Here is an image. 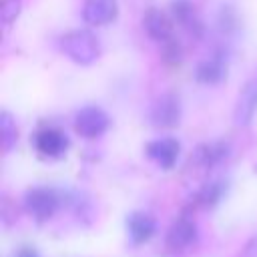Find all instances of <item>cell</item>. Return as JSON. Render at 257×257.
Masks as SVG:
<instances>
[{"label":"cell","instance_id":"cell-1","mask_svg":"<svg viewBox=\"0 0 257 257\" xmlns=\"http://www.w3.org/2000/svg\"><path fill=\"white\" fill-rule=\"evenodd\" d=\"M62 52L76 64H92L100 56L98 38L90 30H70L60 38Z\"/></svg>","mask_w":257,"mask_h":257},{"label":"cell","instance_id":"cell-2","mask_svg":"<svg viewBox=\"0 0 257 257\" xmlns=\"http://www.w3.org/2000/svg\"><path fill=\"white\" fill-rule=\"evenodd\" d=\"M62 195L50 187H32L24 193V209L36 221H48L60 207Z\"/></svg>","mask_w":257,"mask_h":257},{"label":"cell","instance_id":"cell-3","mask_svg":"<svg viewBox=\"0 0 257 257\" xmlns=\"http://www.w3.org/2000/svg\"><path fill=\"white\" fill-rule=\"evenodd\" d=\"M197 237H199V229L195 219H191V215H181L171 223L165 243L171 253H183L197 243Z\"/></svg>","mask_w":257,"mask_h":257},{"label":"cell","instance_id":"cell-4","mask_svg":"<svg viewBox=\"0 0 257 257\" xmlns=\"http://www.w3.org/2000/svg\"><path fill=\"white\" fill-rule=\"evenodd\" d=\"M255 112H257V70L243 84V88H241V92L235 100L233 120H235L237 126H249Z\"/></svg>","mask_w":257,"mask_h":257},{"label":"cell","instance_id":"cell-5","mask_svg":"<svg viewBox=\"0 0 257 257\" xmlns=\"http://www.w3.org/2000/svg\"><path fill=\"white\" fill-rule=\"evenodd\" d=\"M108 128V114L98 106H84L74 114V131L84 139H96Z\"/></svg>","mask_w":257,"mask_h":257},{"label":"cell","instance_id":"cell-6","mask_svg":"<svg viewBox=\"0 0 257 257\" xmlns=\"http://www.w3.org/2000/svg\"><path fill=\"white\" fill-rule=\"evenodd\" d=\"M151 120L159 128H173L181 120V102L173 92L161 94L153 108H151Z\"/></svg>","mask_w":257,"mask_h":257},{"label":"cell","instance_id":"cell-7","mask_svg":"<svg viewBox=\"0 0 257 257\" xmlns=\"http://www.w3.org/2000/svg\"><path fill=\"white\" fill-rule=\"evenodd\" d=\"M34 149L38 151L40 157H46V159H58L66 153L68 149V137L60 131V128H54V126H46V128H40L36 135H34Z\"/></svg>","mask_w":257,"mask_h":257},{"label":"cell","instance_id":"cell-8","mask_svg":"<svg viewBox=\"0 0 257 257\" xmlns=\"http://www.w3.org/2000/svg\"><path fill=\"white\" fill-rule=\"evenodd\" d=\"M118 14L116 0H84L82 4V18L90 26H106Z\"/></svg>","mask_w":257,"mask_h":257},{"label":"cell","instance_id":"cell-9","mask_svg":"<svg viewBox=\"0 0 257 257\" xmlns=\"http://www.w3.org/2000/svg\"><path fill=\"white\" fill-rule=\"evenodd\" d=\"M227 157H229V143H225V141H217V143L199 145L197 151H195L193 157H191V163H193L197 169L211 171L213 167L221 165Z\"/></svg>","mask_w":257,"mask_h":257},{"label":"cell","instance_id":"cell-10","mask_svg":"<svg viewBox=\"0 0 257 257\" xmlns=\"http://www.w3.org/2000/svg\"><path fill=\"white\" fill-rule=\"evenodd\" d=\"M179 151H181V145L175 141V139H157V141H151L147 147H145V153L151 161H155L161 169H173L177 159H179Z\"/></svg>","mask_w":257,"mask_h":257},{"label":"cell","instance_id":"cell-11","mask_svg":"<svg viewBox=\"0 0 257 257\" xmlns=\"http://www.w3.org/2000/svg\"><path fill=\"white\" fill-rule=\"evenodd\" d=\"M171 14H173V20L179 22L189 34L193 36H203V20L201 16L197 14L195 6L191 0H173L171 2Z\"/></svg>","mask_w":257,"mask_h":257},{"label":"cell","instance_id":"cell-12","mask_svg":"<svg viewBox=\"0 0 257 257\" xmlns=\"http://www.w3.org/2000/svg\"><path fill=\"white\" fill-rule=\"evenodd\" d=\"M143 26H145L147 34H149L153 40H157L159 44L175 36V34H173V20H171L163 10H159V8H155V6L145 12V16H143Z\"/></svg>","mask_w":257,"mask_h":257},{"label":"cell","instance_id":"cell-13","mask_svg":"<svg viewBox=\"0 0 257 257\" xmlns=\"http://www.w3.org/2000/svg\"><path fill=\"white\" fill-rule=\"evenodd\" d=\"M157 231V221L145 211H133L126 217V233L135 245L147 243Z\"/></svg>","mask_w":257,"mask_h":257},{"label":"cell","instance_id":"cell-14","mask_svg":"<svg viewBox=\"0 0 257 257\" xmlns=\"http://www.w3.org/2000/svg\"><path fill=\"white\" fill-rule=\"evenodd\" d=\"M227 74V60L223 52H217L205 60H201L195 68V78L203 84H217Z\"/></svg>","mask_w":257,"mask_h":257},{"label":"cell","instance_id":"cell-15","mask_svg":"<svg viewBox=\"0 0 257 257\" xmlns=\"http://www.w3.org/2000/svg\"><path fill=\"white\" fill-rule=\"evenodd\" d=\"M227 191V181L223 179H215V181H207L195 195V205L197 207H203V209H211L215 207L223 195Z\"/></svg>","mask_w":257,"mask_h":257},{"label":"cell","instance_id":"cell-16","mask_svg":"<svg viewBox=\"0 0 257 257\" xmlns=\"http://www.w3.org/2000/svg\"><path fill=\"white\" fill-rule=\"evenodd\" d=\"M0 143H2V151L10 153L16 143H18V128H16V120L12 118L10 112H0Z\"/></svg>","mask_w":257,"mask_h":257},{"label":"cell","instance_id":"cell-17","mask_svg":"<svg viewBox=\"0 0 257 257\" xmlns=\"http://www.w3.org/2000/svg\"><path fill=\"white\" fill-rule=\"evenodd\" d=\"M161 58L169 66H177L183 60V46H181V42L175 36L165 40V42H161Z\"/></svg>","mask_w":257,"mask_h":257},{"label":"cell","instance_id":"cell-18","mask_svg":"<svg viewBox=\"0 0 257 257\" xmlns=\"http://www.w3.org/2000/svg\"><path fill=\"white\" fill-rule=\"evenodd\" d=\"M18 14H20V0H2V4H0V18H2V22L6 26L12 24Z\"/></svg>","mask_w":257,"mask_h":257},{"label":"cell","instance_id":"cell-19","mask_svg":"<svg viewBox=\"0 0 257 257\" xmlns=\"http://www.w3.org/2000/svg\"><path fill=\"white\" fill-rule=\"evenodd\" d=\"M241 257H257V237H251L245 243V247L241 251Z\"/></svg>","mask_w":257,"mask_h":257},{"label":"cell","instance_id":"cell-20","mask_svg":"<svg viewBox=\"0 0 257 257\" xmlns=\"http://www.w3.org/2000/svg\"><path fill=\"white\" fill-rule=\"evenodd\" d=\"M14 257H40V255H38V251H36L34 247L24 245V247H20V249L14 253Z\"/></svg>","mask_w":257,"mask_h":257},{"label":"cell","instance_id":"cell-21","mask_svg":"<svg viewBox=\"0 0 257 257\" xmlns=\"http://www.w3.org/2000/svg\"><path fill=\"white\" fill-rule=\"evenodd\" d=\"M255 173H257V163H255Z\"/></svg>","mask_w":257,"mask_h":257}]
</instances>
